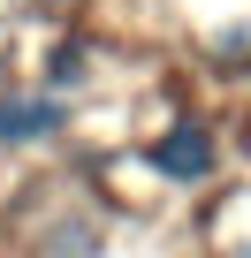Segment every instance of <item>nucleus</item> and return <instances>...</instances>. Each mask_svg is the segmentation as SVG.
Here are the masks:
<instances>
[{
	"instance_id": "f257e3e1",
	"label": "nucleus",
	"mask_w": 251,
	"mask_h": 258,
	"mask_svg": "<svg viewBox=\"0 0 251 258\" xmlns=\"http://www.w3.org/2000/svg\"><path fill=\"white\" fill-rule=\"evenodd\" d=\"M213 160H221V145H213V129H198V121H175V129L153 137V175H168V182H206Z\"/></svg>"
},
{
	"instance_id": "f03ea898",
	"label": "nucleus",
	"mask_w": 251,
	"mask_h": 258,
	"mask_svg": "<svg viewBox=\"0 0 251 258\" xmlns=\"http://www.w3.org/2000/svg\"><path fill=\"white\" fill-rule=\"evenodd\" d=\"M61 121H69V106H61V99H38V91H0V137H8V145H38V137H54Z\"/></svg>"
},
{
	"instance_id": "7ed1b4c3",
	"label": "nucleus",
	"mask_w": 251,
	"mask_h": 258,
	"mask_svg": "<svg viewBox=\"0 0 251 258\" xmlns=\"http://www.w3.org/2000/svg\"><path fill=\"white\" fill-rule=\"evenodd\" d=\"M84 76V46H54V84H76Z\"/></svg>"
}]
</instances>
